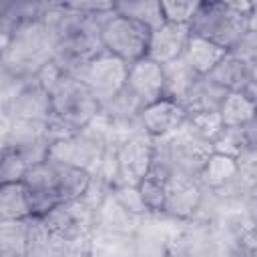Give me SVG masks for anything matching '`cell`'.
I'll return each mask as SVG.
<instances>
[{
  "mask_svg": "<svg viewBox=\"0 0 257 257\" xmlns=\"http://www.w3.org/2000/svg\"><path fill=\"white\" fill-rule=\"evenodd\" d=\"M128 74V64L106 50L96 54L82 70L78 80L90 90V94L96 98L98 104H106L112 100L124 86Z\"/></svg>",
  "mask_w": 257,
  "mask_h": 257,
  "instance_id": "obj_8",
  "label": "cell"
},
{
  "mask_svg": "<svg viewBox=\"0 0 257 257\" xmlns=\"http://www.w3.org/2000/svg\"><path fill=\"white\" fill-rule=\"evenodd\" d=\"M88 181V173L50 159L28 167L22 183L28 193L32 217H44L56 205L80 199Z\"/></svg>",
  "mask_w": 257,
  "mask_h": 257,
  "instance_id": "obj_1",
  "label": "cell"
},
{
  "mask_svg": "<svg viewBox=\"0 0 257 257\" xmlns=\"http://www.w3.org/2000/svg\"><path fill=\"white\" fill-rule=\"evenodd\" d=\"M0 257H2V255H0Z\"/></svg>",
  "mask_w": 257,
  "mask_h": 257,
  "instance_id": "obj_40",
  "label": "cell"
},
{
  "mask_svg": "<svg viewBox=\"0 0 257 257\" xmlns=\"http://www.w3.org/2000/svg\"><path fill=\"white\" fill-rule=\"evenodd\" d=\"M167 183H169V179L165 175H161L155 169H149V173L137 185V189L141 193V199H143L145 207L149 209V213H163Z\"/></svg>",
  "mask_w": 257,
  "mask_h": 257,
  "instance_id": "obj_31",
  "label": "cell"
},
{
  "mask_svg": "<svg viewBox=\"0 0 257 257\" xmlns=\"http://www.w3.org/2000/svg\"><path fill=\"white\" fill-rule=\"evenodd\" d=\"M6 112L10 120H48L50 94L34 78H28L16 96L6 104Z\"/></svg>",
  "mask_w": 257,
  "mask_h": 257,
  "instance_id": "obj_18",
  "label": "cell"
},
{
  "mask_svg": "<svg viewBox=\"0 0 257 257\" xmlns=\"http://www.w3.org/2000/svg\"><path fill=\"white\" fill-rule=\"evenodd\" d=\"M70 245L58 239L42 221V217L28 219L26 257H66Z\"/></svg>",
  "mask_w": 257,
  "mask_h": 257,
  "instance_id": "obj_20",
  "label": "cell"
},
{
  "mask_svg": "<svg viewBox=\"0 0 257 257\" xmlns=\"http://www.w3.org/2000/svg\"><path fill=\"white\" fill-rule=\"evenodd\" d=\"M153 161V139L139 131L133 137H128L124 143L116 147V181L118 185H133L137 187L143 177L149 173Z\"/></svg>",
  "mask_w": 257,
  "mask_h": 257,
  "instance_id": "obj_12",
  "label": "cell"
},
{
  "mask_svg": "<svg viewBox=\"0 0 257 257\" xmlns=\"http://www.w3.org/2000/svg\"><path fill=\"white\" fill-rule=\"evenodd\" d=\"M239 177L237 163L231 157L211 153V157L205 161L201 173H199V183L203 185L205 191H217L229 183H233Z\"/></svg>",
  "mask_w": 257,
  "mask_h": 257,
  "instance_id": "obj_26",
  "label": "cell"
},
{
  "mask_svg": "<svg viewBox=\"0 0 257 257\" xmlns=\"http://www.w3.org/2000/svg\"><path fill=\"white\" fill-rule=\"evenodd\" d=\"M100 104L74 76H62L50 90V118L62 124L70 135L82 131L96 114Z\"/></svg>",
  "mask_w": 257,
  "mask_h": 257,
  "instance_id": "obj_5",
  "label": "cell"
},
{
  "mask_svg": "<svg viewBox=\"0 0 257 257\" xmlns=\"http://www.w3.org/2000/svg\"><path fill=\"white\" fill-rule=\"evenodd\" d=\"M90 257H135L133 233L98 231L90 235Z\"/></svg>",
  "mask_w": 257,
  "mask_h": 257,
  "instance_id": "obj_25",
  "label": "cell"
},
{
  "mask_svg": "<svg viewBox=\"0 0 257 257\" xmlns=\"http://www.w3.org/2000/svg\"><path fill=\"white\" fill-rule=\"evenodd\" d=\"M207 76L229 92H243L247 98L255 100V64L241 60L233 52L227 50V54Z\"/></svg>",
  "mask_w": 257,
  "mask_h": 257,
  "instance_id": "obj_16",
  "label": "cell"
},
{
  "mask_svg": "<svg viewBox=\"0 0 257 257\" xmlns=\"http://www.w3.org/2000/svg\"><path fill=\"white\" fill-rule=\"evenodd\" d=\"M141 217L124 211L114 201L112 193H108L94 211V229H98V231H116V233H135L137 223H139Z\"/></svg>",
  "mask_w": 257,
  "mask_h": 257,
  "instance_id": "obj_21",
  "label": "cell"
},
{
  "mask_svg": "<svg viewBox=\"0 0 257 257\" xmlns=\"http://www.w3.org/2000/svg\"><path fill=\"white\" fill-rule=\"evenodd\" d=\"M189 30L193 36L231 50L247 30H257V4L249 0L199 2Z\"/></svg>",
  "mask_w": 257,
  "mask_h": 257,
  "instance_id": "obj_2",
  "label": "cell"
},
{
  "mask_svg": "<svg viewBox=\"0 0 257 257\" xmlns=\"http://www.w3.org/2000/svg\"><path fill=\"white\" fill-rule=\"evenodd\" d=\"M42 221L58 239L72 245L90 239L94 229V211L82 199H74L56 205L42 217Z\"/></svg>",
  "mask_w": 257,
  "mask_h": 257,
  "instance_id": "obj_10",
  "label": "cell"
},
{
  "mask_svg": "<svg viewBox=\"0 0 257 257\" xmlns=\"http://www.w3.org/2000/svg\"><path fill=\"white\" fill-rule=\"evenodd\" d=\"M199 8V0L193 2H181V0H171V2H161V10H163V18L165 22H173V24H187L191 22V18L195 16Z\"/></svg>",
  "mask_w": 257,
  "mask_h": 257,
  "instance_id": "obj_33",
  "label": "cell"
},
{
  "mask_svg": "<svg viewBox=\"0 0 257 257\" xmlns=\"http://www.w3.org/2000/svg\"><path fill=\"white\" fill-rule=\"evenodd\" d=\"M197 76L199 74L187 64L183 56L163 64V98H169L181 104L189 88L197 80Z\"/></svg>",
  "mask_w": 257,
  "mask_h": 257,
  "instance_id": "obj_22",
  "label": "cell"
},
{
  "mask_svg": "<svg viewBox=\"0 0 257 257\" xmlns=\"http://www.w3.org/2000/svg\"><path fill=\"white\" fill-rule=\"evenodd\" d=\"M203 193L205 189L199 183V179L171 177L167 183V191H165L163 213L177 221H187L195 217V213L199 211Z\"/></svg>",
  "mask_w": 257,
  "mask_h": 257,
  "instance_id": "obj_14",
  "label": "cell"
},
{
  "mask_svg": "<svg viewBox=\"0 0 257 257\" xmlns=\"http://www.w3.org/2000/svg\"><path fill=\"white\" fill-rule=\"evenodd\" d=\"M229 52H233L235 56H239L249 64H255L257 62V30H247Z\"/></svg>",
  "mask_w": 257,
  "mask_h": 257,
  "instance_id": "obj_36",
  "label": "cell"
},
{
  "mask_svg": "<svg viewBox=\"0 0 257 257\" xmlns=\"http://www.w3.org/2000/svg\"><path fill=\"white\" fill-rule=\"evenodd\" d=\"M165 257H179V255H173V253H167Z\"/></svg>",
  "mask_w": 257,
  "mask_h": 257,
  "instance_id": "obj_39",
  "label": "cell"
},
{
  "mask_svg": "<svg viewBox=\"0 0 257 257\" xmlns=\"http://www.w3.org/2000/svg\"><path fill=\"white\" fill-rule=\"evenodd\" d=\"M66 257H84V255H72V253H68Z\"/></svg>",
  "mask_w": 257,
  "mask_h": 257,
  "instance_id": "obj_38",
  "label": "cell"
},
{
  "mask_svg": "<svg viewBox=\"0 0 257 257\" xmlns=\"http://www.w3.org/2000/svg\"><path fill=\"white\" fill-rule=\"evenodd\" d=\"M223 126H245L255 120V100L243 92H229L219 108Z\"/></svg>",
  "mask_w": 257,
  "mask_h": 257,
  "instance_id": "obj_29",
  "label": "cell"
},
{
  "mask_svg": "<svg viewBox=\"0 0 257 257\" xmlns=\"http://www.w3.org/2000/svg\"><path fill=\"white\" fill-rule=\"evenodd\" d=\"M187 120L207 141H213L215 135L223 128V120H221L219 110H215V112H197V114H191Z\"/></svg>",
  "mask_w": 257,
  "mask_h": 257,
  "instance_id": "obj_34",
  "label": "cell"
},
{
  "mask_svg": "<svg viewBox=\"0 0 257 257\" xmlns=\"http://www.w3.org/2000/svg\"><path fill=\"white\" fill-rule=\"evenodd\" d=\"M10 153V147H8V135L0 133V161Z\"/></svg>",
  "mask_w": 257,
  "mask_h": 257,
  "instance_id": "obj_37",
  "label": "cell"
},
{
  "mask_svg": "<svg viewBox=\"0 0 257 257\" xmlns=\"http://www.w3.org/2000/svg\"><path fill=\"white\" fill-rule=\"evenodd\" d=\"M114 12L120 16H126L131 20H137L145 24L147 28L155 30L159 28L165 18L161 10V2L155 0H145V2H114Z\"/></svg>",
  "mask_w": 257,
  "mask_h": 257,
  "instance_id": "obj_30",
  "label": "cell"
},
{
  "mask_svg": "<svg viewBox=\"0 0 257 257\" xmlns=\"http://www.w3.org/2000/svg\"><path fill=\"white\" fill-rule=\"evenodd\" d=\"M211 153H213L211 141L203 139L187 120L175 133L161 139H153L151 169L163 173L167 179L171 177L199 179V173L205 161L211 157Z\"/></svg>",
  "mask_w": 257,
  "mask_h": 257,
  "instance_id": "obj_3",
  "label": "cell"
},
{
  "mask_svg": "<svg viewBox=\"0 0 257 257\" xmlns=\"http://www.w3.org/2000/svg\"><path fill=\"white\" fill-rule=\"evenodd\" d=\"M227 54L225 48L205 40V38H199V36H189V42H187V48L183 52V58L187 60V64L199 74V76H207L217 64L219 60Z\"/></svg>",
  "mask_w": 257,
  "mask_h": 257,
  "instance_id": "obj_24",
  "label": "cell"
},
{
  "mask_svg": "<svg viewBox=\"0 0 257 257\" xmlns=\"http://www.w3.org/2000/svg\"><path fill=\"white\" fill-rule=\"evenodd\" d=\"M110 193H112L114 201H116L124 211L133 213V215H137V217L149 213V209L145 207V203H143L141 193H139L137 187H133V185H118V187H112Z\"/></svg>",
  "mask_w": 257,
  "mask_h": 257,
  "instance_id": "obj_32",
  "label": "cell"
},
{
  "mask_svg": "<svg viewBox=\"0 0 257 257\" xmlns=\"http://www.w3.org/2000/svg\"><path fill=\"white\" fill-rule=\"evenodd\" d=\"M213 153L237 159L249 147H255V120L245 126H223L211 141Z\"/></svg>",
  "mask_w": 257,
  "mask_h": 257,
  "instance_id": "obj_23",
  "label": "cell"
},
{
  "mask_svg": "<svg viewBox=\"0 0 257 257\" xmlns=\"http://www.w3.org/2000/svg\"><path fill=\"white\" fill-rule=\"evenodd\" d=\"M32 217L30 201L24 183L0 185V219H28Z\"/></svg>",
  "mask_w": 257,
  "mask_h": 257,
  "instance_id": "obj_28",
  "label": "cell"
},
{
  "mask_svg": "<svg viewBox=\"0 0 257 257\" xmlns=\"http://www.w3.org/2000/svg\"><path fill=\"white\" fill-rule=\"evenodd\" d=\"M187 112L185 108L169 98H161L149 106H145L139 114L141 126L143 131L151 137V139H161L167 137L171 133H175L177 128H181L187 122Z\"/></svg>",
  "mask_w": 257,
  "mask_h": 257,
  "instance_id": "obj_17",
  "label": "cell"
},
{
  "mask_svg": "<svg viewBox=\"0 0 257 257\" xmlns=\"http://www.w3.org/2000/svg\"><path fill=\"white\" fill-rule=\"evenodd\" d=\"M124 88L141 104V108L163 98V66L151 58H141L128 66Z\"/></svg>",
  "mask_w": 257,
  "mask_h": 257,
  "instance_id": "obj_13",
  "label": "cell"
},
{
  "mask_svg": "<svg viewBox=\"0 0 257 257\" xmlns=\"http://www.w3.org/2000/svg\"><path fill=\"white\" fill-rule=\"evenodd\" d=\"M54 139L48 120H12L8 131V147L28 167L46 161Z\"/></svg>",
  "mask_w": 257,
  "mask_h": 257,
  "instance_id": "obj_11",
  "label": "cell"
},
{
  "mask_svg": "<svg viewBox=\"0 0 257 257\" xmlns=\"http://www.w3.org/2000/svg\"><path fill=\"white\" fill-rule=\"evenodd\" d=\"M179 227L181 221L165 213L143 215L133 233L135 257H165L167 253H171Z\"/></svg>",
  "mask_w": 257,
  "mask_h": 257,
  "instance_id": "obj_9",
  "label": "cell"
},
{
  "mask_svg": "<svg viewBox=\"0 0 257 257\" xmlns=\"http://www.w3.org/2000/svg\"><path fill=\"white\" fill-rule=\"evenodd\" d=\"M149 38H151V28L116 12H112L108 20L100 26L102 48L108 54L124 60L128 66L147 56Z\"/></svg>",
  "mask_w": 257,
  "mask_h": 257,
  "instance_id": "obj_7",
  "label": "cell"
},
{
  "mask_svg": "<svg viewBox=\"0 0 257 257\" xmlns=\"http://www.w3.org/2000/svg\"><path fill=\"white\" fill-rule=\"evenodd\" d=\"M28 219H0V255L2 257H26Z\"/></svg>",
  "mask_w": 257,
  "mask_h": 257,
  "instance_id": "obj_27",
  "label": "cell"
},
{
  "mask_svg": "<svg viewBox=\"0 0 257 257\" xmlns=\"http://www.w3.org/2000/svg\"><path fill=\"white\" fill-rule=\"evenodd\" d=\"M28 171V165L16 155V153H8L2 161H0V185L6 183H20L24 179Z\"/></svg>",
  "mask_w": 257,
  "mask_h": 257,
  "instance_id": "obj_35",
  "label": "cell"
},
{
  "mask_svg": "<svg viewBox=\"0 0 257 257\" xmlns=\"http://www.w3.org/2000/svg\"><path fill=\"white\" fill-rule=\"evenodd\" d=\"M229 94L227 88L217 84L209 76H197L193 86L189 88L187 96L183 98L181 106L185 108L187 116L197 114V112H215L221 108L225 96Z\"/></svg>",
  "mask_w": 257,
  "mask_h": 257,
  "instance_id": "obj_19",
  "label": "cell"
},
{
  "mask_svg": "<svg viewBox=\"0 0 257 257\" xmlns=\"http://www.w3.org/2000/svg\"><path fill=\"white\" fill-rule=\"evenodd\" d=\"M104 149H106V141L90 120L82 131L52 143L46 159L80 169L92 177L98 171Z\"/></svg>",
  "mask_w": 257,
  "mask_h": 257,
  "instance_id": "obj_6",
  "label": "cell"
},
{
  "mask_svg": "<svg viewBox=\"0 0 257 257\" xmlns=\"http://www.w3.org/2000/svg\"><path fill=\"white\" fill-rule=\"evenodd\" d=\"M191 30L187 24H173L163 22L159 28L151 30L147 58H151L157 64H167L171 60H177L183 56L187 42H189Z\"/></svg>",
  "mask_w": 257,
  "mask_h": 257,
  "instance_id": "obj_15",
  "label": "cell"
},
{
  "mask_svg": "<svg viewBox=\"0 0 257 257\" xmlns=\"http://www.w3.org/2000/svg\"><path fill=\"white\" fill-rule=\"evenodd\" d=\"M0 60L14 72L32 78L46 62L52 60V38L40 16L22 20L10 36Z\"/></svg>",
  "mask_w": 257,
  "mask_h": 257,
  "instance_id": "obj_4",
  "label": "cell"
}]
</instances>
